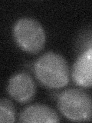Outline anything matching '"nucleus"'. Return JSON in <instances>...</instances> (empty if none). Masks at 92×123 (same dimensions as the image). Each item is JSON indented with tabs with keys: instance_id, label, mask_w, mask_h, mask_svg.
<instances>
[{
	"instance_id": "obj_1",
	"label": "nucleus",
	"mask_w": 92,
	"mask_h": 123,
	"mask_svg": "<svg viewBox=\"0 0 92 123\" xmlns=\"http://www.w3.org/2000/svg\"><path fill=\"white\" fill-rule=\"evenodd\" d=\"M33 69L37 80L50 89H59L69 82L68 62L58 53L49 52L43 54L35 61Z\"/></svg>"
},
{
	"instance_id": "obj_2",
	"label": "nucleus",
	"mask_w": 92,
	"mask_h": 123,
	"mask_svg": "<svg viewBox=\"0 0 92 123\" xmlns=\"http://www.w3.org/2000/svg\"><path fill=\"white\" fill-rule=\"evenodd\" d=\"M57 105L63 116L71 121L92 120V97L83 89L71 88L61 92L57 98Z\"/></svg>"
},
{
	"instance_id": "obj_3",
	"label": "nucleus",
	"mask_w": 92,
	"mask_h": 123,
	"mask_svg": "<svg viewBox=\"0 0 92 123\" xmlns=\"http://www.w3.org/2000/svg\"><path fill=\"white\" fill-rule=\"evenodd\" d=\"M12 35L16 45L25 52L37 54L45 45V29L41 23L33 18H18L14 24Z\"/></svg>"
},
{
	"instance_id": "obj_4",
	"label": "nucleus",
	"mask_w": 92,
	"mask_h": 123,
	"mask_svg": "<svg viewBox=\"0 0 92 123\" xmlns=\"http://www.w3.org/2000/svg\"><path fill=\"white\" fill-rule=\"evenodd\" d=\"M35 83L32 77L26 72H18L9 80L7 92L18 102L27 103L33 99L35 95Z\"/></svg>"
},
{
	"instance_id": "obj_5",
	"label": "nucleus",
	"mask_w": 92,
	"mask_h": 123,
	"mask_svg": "<svg viewBox=\"0 0 92 123\" xmlns=\"http://www.w3.org/2000/svg\"><path fill=\"white\" fill-rule=\"evenodd\" d=\"M73 82L78 86L92 88V49L79 55L71 69Z\"/></svg>"
},
{
	"instance_id": "obj_6",
	"label": "nucleus",
	"mask_w": 92,
	"mask_h": 123,
	"mask_svg": "<svg viewBox=\"0 0 92 123\" xmlns=\"http://www.w3.org/2000/svg\"><path fill=\"white\" fill-rule=\"evenodd\" d=\"M19 122L52 123L59 122L60 118L56 111L43 104H34L23 109L18 117Z\"/></svg>"
},
{
	"instance_id": "obj_7",
	"label": "nucleus",
	"mask_w": 92,
	"mask_h": 123,
	"mask_svg": "<svg viewBox=\"0 0 92 123\" xmlns=\"http://www.w3.org/2000/svg\"><path fill=\"white\" fill-rule=\"evenodd\" d=\"M90 49H92V27L85 29L80 33L75 45L76 52L78 55Z\"/></svg>"
},
{
	"instance_id": "obj_8",
	"label": "nucleus",
	"mask_w": 92,
	"mask_h": 123,
	"mask_svg": "<svg viewBox=\"0 0 92 123\" xmlns=\"http://www.w3.org/2000/svg\"><path fill=\"white\" fill-rule=\"evenodd\" d=\"M0 122H15V109L10 100L2 98L0 102Z\"/></svg>"
}]
</instances>
